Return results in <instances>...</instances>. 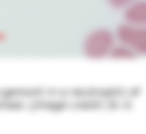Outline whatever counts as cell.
I'll list each match as a JSON object with an SVG mask.
<instances>
[{
    "mask_svg": "<svg viewBox=\"0 0 146 134\" xmlns=\"http://www.w3.org/2000/svg\"><path fill=\"white\" fill-rule=\"evenodd\" d=\"M115 35L109 29H95L91 32L84 40V54L92 59H101L109 56L115 45Z\"/></svg>",
    "mask_w": 146,
    "mask_h": 134,
    "instance_id": "obj_1",
    "label": "cell"
},
{
    "mask_svg": "<svg viewBox=\"0 0 146 134\" xmlns=\"http://www.w3.org/2000/svg\"><path fill=\"white\" fill-rule=\"evenodd\" d=\"M115 36L120 43L130 47L138 55L146 53V31L144 26L123 24L118 26Z\"/></svg>",
    "mask_w": 146,
    "mask_h": 134,
    "instance_id": "obj_2",
    "label": "cell"
},
{
    "mask_svg": "<svg viewBox=\"0 0 146 134\" xmlns=\"http://www.w3.org/2000/svg\"><path fill=\"white\" fill-rule=\"evenodd\" d=\"M45 95V89L41 87H8L2 88L1 97L17 100H35Z\"/></svg>",
    "mask_w": 146,
    "mask_h": 134,
    "instance_id": "obj_3",
    "label": "cell"
},
{
    "mask_svg": "<svg viewBox=\"0 0 146 134\" xmlns=\"http://www.w3.org/2000/svg\"><path fill=\"white\" fill-rule=\"evenodd\" d=\"M126 23L144 26L146 22V4L143 0H136L125 8Z\"/></svg>",
    "mask_w": 146,
    "mask_h": 134,
    "instance_id": "obj_4",
    "label": "cell"
},
{
    "mask_svg": "<svg viewBox=\"0 0 146 134\" xmlns=\"http://www.w3.org/2000/svg\"><path fill=\"white\" fill-rule=\"evenodd\" d=\"M66 103L60 100H44L39 97L31 100V102L27 104L26 109L32 112L49 111L57 113L65 110L68 107Z\"/></svg>",
    "mask_w": 146,
    "mask_h": 134,
    "instance_id": "obj_5",
    "label": "cell"
},
{
    "mask_svg": "<svg viewBox=\"0 0 146 134\" xmlns=\"http://www.w3.org/2000/svg\"><path fill=\"white\" fill-rule=\"evenodd\" d=\"M27 108L24 101L8 97H0V112H20Z\"/></svg>",
    "mask_w": 146,
    "mask_h": 134,
    "instance_id": "obj_6",
    "label": "cell"
},
{
    "mask_svg": "<svg viewBox=\"0 0 146 134\" xmlns=\"http://www.w3.org/2000/svg\"><path fill=\"white\" fill-rule=\"evenodd\" d=\"M137 56L138 55L132 49L120 43L115 45L109 56L115 60H132Z\"/></svg>",
    "mask_w": 146,
    "mask_h": 134,
    "instance_id": "obj_7",
    "label": "cell"
},
{
    "mask_svg": "<svg viewBox=\"0 0 146 134\" xmlns=\"http://www.w3.org/2000/svg\"><path fill=\"white\" fill-rule=\"evenodd\" d=\"M136 0H107L110 5L115 8H125Z\"/></svg>",
    "mask_w": 146,
    "mask_h": 134,
    "instance_id": "obj_8",
    "label": "cell"
},
{
    "mask_svg": "<svg viewBox=\"0 0 146 134\" xmlns=\"http://www.w3.org/2000/svg\"><path fill=\"white\" fill-rule=\"evenodd\" d=\"M6 39V35L3 32L0 31V43L4 42Z\"/></svg>",
    "mask_w": 146,
    "mask_h": 134,
    "instance_id": "obj_9",
    "label": "cell"
},
{
    "mask_svg": "<svg viewBox=\"0 0 146 134\" xmlns=\"http://www.w3.org/2000/svg\"><path fill=\"white\" fill-rule=\"evenodd\" d=\"M2 88H0V97H2Z\"/></svg>",
    "mask_w": 146,
    "mask_h": 134,
    "instance_id": "obj_10",
    "label": "cell"
}]
</instances>
